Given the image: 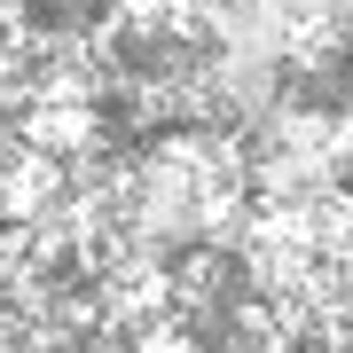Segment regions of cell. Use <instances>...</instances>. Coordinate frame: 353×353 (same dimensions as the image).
Wrapping results in <instances>:
<instances>
[{"mask_svg": "<svg viewBox=\"0 0 353 353\" xmlns=\"http://www.w3.org/2000/svg\"><path fill=\"white\" fill-rule=\"evenodd\" d=\"M181 24L220 55H267V63H299L306 24L290 16V0H173Z\"/></svg>", "mask_w": 353, "mask_h": 353, "instance_id": "obj_1", "label": "cell"}, {"mask_svg": "<svg viewBox=\"0 0 353 353\" xmlns=\"http://www.w3.org/2000/svg\"><path fill=\"white\" fill-rule=\"evenodd\" d=\"M24 141V63H16L8 32H0V157Z\"/></svg>", "mask_w": 353, "mask_h": 353, "instance_id": "obj_2", "label": "cell"}, {"mask_svg": "<svg viewBox=\"0 0 353 353\" xmlns=\"http://www.w3.org/2000/svg\"><path fill=\"white\" fill-rule=\"evenodd\" d=\"M290 16L306 24V39H314V32L345 39V24H353V0H290Z\"/></svg>", "mask_w": 353, "mask_h": 353, "instance_id": "obj_3", "label": "cell"}]
</instances>
